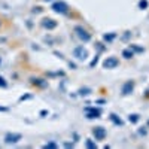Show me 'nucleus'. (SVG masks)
<instances>
[{
	"mask_svg": "<svg viewBox=\"0 0 149 149\" xmlns=\"http://www.w3.org/2000/svg\"><path fill=\"white\" fill-rule=\"evenodd\" d=\"M93 134H94L95 140H103V139L106 137V130H104L103 127H95V128L93 130Z\"/></svg>",
	"mask_w": 149,
	"mask_h": 149,
	"instance_id": "obj_6",
	"label": "nucleus"
},
{
	"mask_svg": "<svg viewBox=\"0 0 149 149\" xmlns=\"http://www.w3.org/2000/svg\"><path fill=\"white\" fill-rule=\"evenodd\" d=\"M139 8L140 9H146L148 8V0H140V2H139Z\"/></svg>",
	"mask_w": 149,
	"mask_h": 149,
	"instance_id": "obj_13",
	"label": "nucleus"
},
{
	"mask_svg": "<svg viewBox=\"0 0 149 149\" xmlns=\"http://www.w3.org/2000/svg\"><path fill=\"white\" fill-rule=\"evenodd\" d=\"M52 10L57 12V14H67L69 6H67L64 2H55V3L52 5Z\"/></svg>",
	"mask_w": 149,
	"mask_h": 149,
	"instance_id": "obj_2",
	"label": "nucleus"
},
{
	"mask_svg": "<svg viewBox=\"0 0 149 149\" xmlns=\"http://www.w3.org/2000/svg\"><path fill=\"white\" fill-rule=\"evenodd\" d=\"M42 26L45 29H48V30H52V29L57 27V22L54 19H51V18H45V19H42Z\"/></svg>",
	"mask_w": 149,
	"mask_h": 149,
	"instance_id": "obj_8",
	"label": "nucleus"
},
{
	"mask_svg": "<svg viewBox=\"0 0 149 149\" xmlns=\"http://www.w3.org/2000/svg\"><path fill=\"white\" fill-rule=\"evenodd\" d=\"M55 146H57L55 143H46V145H45L43 148H55Z\"/></svg>",
	"mask_w": 149,
	"mask_h": 149,
	"instance_id": "obj_20",
	"label": "nucleus"
},
{
	"mask_svg": "<svg viewBox=\"0 0 149 149\" xmlns=\"http://www.w3.org/2000/svg\"><path fill=\"white\" fill-rule=\"evenodd\" d=\"M45 2H49V0H45Z\"/></svg>",
	"mask_w": 149,
	"mask_h": 149,
	"instance_id": "obj_22",
	"label": "nucleus"
},
{
	"mask_svg": "<svg viewBox=\"0 0 149 149\" xmlns=\"http://www.w3.org/2000/svg\"><path fill=\"white\" fill-rule=\"evenodd\" d=\"M0 86H2V88H6V86H8V82L5 81L3 76H0Z\"/></svg>",
	"mask_w": 149,
	"mask_h": 149,
	"instance_id": "obj_15",
	"label": "nucleus"
},
{
	"mask_svg": "<svg viewBox=\"0 0 149 149\" xmlns=\"http://www.w3.org/2000/svg\"><path fill=\"white\" fill-rule=\"evenodd\" d=\"M148 124H149V122H148Z\"/></svg>",
	"mask_w": 149,
	"mask_h": 149,
	"instance_id": "obj_23",
	"label": "nucleus"
},
{
	"mask_svg": "<svg viewBox=\"0 0 149 149\" xmlns=\"http://www.w3.org/2000/svg\"><path fill=\"white\" fill-rule=\"evenodd\" d=\"M128 119H130V122H133V124H134V122H137V121H139V115H130V118H128Z\"/></svg>",
	"mask_w": 149,
	"mask_h": 149,
	"instance_id": "obj_14",
	"label": "nucleus"
},
{
	"mask_svg": "<svg viewBox=\"0 0 149 149\" xmlns=\"http://www.w3.org/2000/svg\"><path fill=\"white\" fill-rule=\"evenodd\" d=\"M133 88H134V82H133V81H127L125 84H124V86H122V94H124V95L130 94V93L133 91Z\"/></svg>",
	"mask_w": 149,
	"mask_h": 149,
	"instance_id": "obj_9",
	"label": "nucleus"
},
{
	"mask_svg": "<svg viewBox=\"0 0 149 149\" xmlns=\"http://www.w3.org/2000/svg\"><path fill=\"white\" fill-rule=\"evenodd\" d=\"M73 57H76L78 60H85L88 57V52H86V49L84 46H78V48H74V51H73Z\"/></svg>",
	"mask_w": 149,
	"mask_h": 149,
	"instance_id": "obj_5",
	"label": "nucleus"
},
{
	"mask_svg": "<svg viewBox=\"0 0 149 149\" xmlns=\"http://www.w3.org/2000/svg\"><path fill=\"white\" fill-rule=\"evenodd\" d=\"M97 61H98V57H95V58H94V60L91 61V67H94V66L97 64Z\"/></svg>",
	"mask_w": 149,
	"mask_h": 149,
	"instance_id": "obj_19",
	"label": "nucleus"
},
{
	"mask_svg": "<svg viewBox=\"0 0 149 149\" xmlns=\"http://www.w3.org/2000/svg\"><path fill=\"white\" fill-rule=\"evenodd\" d=\"M113 37H115V34H109V36L106 34V36H104V40H112Z\"/></svg>",
	"mask_w": 149,
	"mask_h": 149,
	"instance_id": "obj_18",
	"label": "nucleus"
},
{
	"mask_svg": "<svg viewBox=\"0 0 149 149\" xmlns=\"http://www.w3.org/2000/svg\"><path fill=\"white\" fill-rule=\"evenodd\" d=\"M86 146H88V148H91V149H95V143H93V140H86Z\"/></svg>",
	"mask_w": 149,
	"mask_h": 149,
	"instance_id": "obj_17",
	"label": "nucleus"
},
{
	"mask_svg": "<svg viewBox=\"0 0 149 149\" xmlns=\"http://www.w3.org/2000/svg\"><path fill=\"white\" fill-rule=\"evenodd\" d=\"M79 94L81 95H88L90 94V90L88 88H82V90H79Z\"/></svg>",
	"mask_w": 149,
	"mask_h": 149,
	"instance_id": "obj_16",
	"label": "nucleus"
},
{
	"mask_svg": "<svg viewBox=\"0 0 149 149\" xmlns=\"http://www.w3.org/2000/svg\"><path fill=\"white\" fill-rule=\"evenodd\" d=\"M110 119L113 121V122L116 124V125H122V121H121L119 118H116V115H113V113H112V115H110Z\"/></svg>",
	"mask_w": 149,
	"mask_h": 149,
	"instance_id": "obj_11",
	"label": "nucleus"
},
{
	"mask_svg": "<svg viewBox=\"0 0 149 149\" xmlns=\"http://www.w3.org/2000/svg\"><path fill=\"white\" fill-rule=\"evenodd\" d=\"M21 137H22V136H21L19 133H8V134L5 136V142H6L8 145H10V143H17V142L21 140Z\"/></svg>",
	"mask_w": 149,
	"mask_h": 149,
	"instance_id": "obj_4",
	"label": "nucleus"
},
{
	"mask_svg": "<svg viewBox=\"0 0 149 149\" xmlns=\"http://www.w3.org/2000/svg\"><path fill=\"white\" fill-rule=\"evenodd\" d=\"M118 64H119V60H118L116 57H107V58L103 61V67H104V69H115Z\"/></svg>",
	"mask_w": 149,
	"mask_h": 149,
	"instance_id": "obj_3",
	"label": "nucleus"
},
{
	"mask_svg": "<svg viewBox=\"0 0 149 149\" xmlns=\"http://www.w3.org/2000/svg\"><path fill=\"white\" fill-rule=\"evenodd\" d=\"M122 55L125 57V58H131L134 54H133V51H131V49H125V51H122Z\"/></svg>",
	"mask_w": 149,
	"mask_h": 149,
	"instance_id": "obj_12",
	"label": "nucleus"
},
{
	"mask_svg": "<svg viewBox=\"0 0 149 149\" xmlns=\"http://www.w3.org/2000/svg\"><path fill=\"white\" fill-rule=\"evenodd\" d=\"M74 33L78 34V37L81 40H84V42H88L90 39H91V34L86 31L84 27H81V26H78V27H74Z\"/></svg>",
	"mask_w": 149,
	"mask_h": 149,
	"instance_id": "obj_1",
	"label": "nucleus"
},
{
	"mask_svg": "<svg viewBox=\"0 0 149 149\" xmlns=\"http://www.w3.org/2000/svg\"><path fill=\"white\" fill-rule=\"evenodd\" d=\"M85 112H86V118H90V119L100 118V110L95 109V107H86Z\"/></svg>",
	"mask_w": 149,
	"mask_h": 149,
	"instance_id": "obj_7",
	"label": "nucleus"
},
{
	"mask_svg": "<svg viewBox=\"0 0 149 149\" xmlns=\"http://www.w3.org/2000/svg\"><path fill=\"white\" fill-rule=\"evenodd\" d=\"M31 84H33V85H37V86H40V88L46 86V82H45L43 79H31Z\"/></svg>",
	"mask_w": 149,
	"mask_h": 149,
	"instance_id": "obj_10",
	"label": "nucleus"
},
{
	"mask_svg": "<svg viewBox=\"0 0 149 149\" xmlns=\"http://www.w3.org/2000/svg\"><path fill=\"white\" fill-rule=\"evenodd\" d=\"M0 27H2V19H0Z\"/></svg>",
	"mask_w": 149,
	"mask_h": 149,
	"instance_id": "obj_21",
	"label": "nucleus"
}]
</instances>
